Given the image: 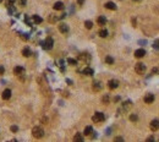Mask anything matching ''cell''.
I'll return each instance as SVG.
<instances>
[{
  "mask_svg": "<svg viewBox=\"0 0 159 142\" xmlns=\"http://www.w3.org/2000/svg\"><path fill=\"white\" fill-rule=\"evenodd\" d=\"M32 135L36 137V138H42L44 136V130L39 126H34L32 129Z\"/></svg>",
  "mask_w": 159,
  "mask_h": 142,
  "instance_id": "6da1fadb",
  "label": "cell"
},
{
  "mask_svg": "<svg viewBox=\"0 0 159 142\" xmlns=\"http://www.w3.org/2000/svg\"><path fill=\"white\" fill-rule=\"evenodd\" d=\"M53 45H54V40H53V38H51V37L45 38V40L42 43V47H43V49H44V50H50V49L53 48Z\"/></svg>",
  "mask_w": 159,
  "mask_h": 142,
  "instance_id": "7a4b0ae2",
  "label": "cell"
},
{
  "mask_svg": "<svg viewBox=\"0 0 159 142\" xmlns=\"http://www.w3.org/2000/svg\"><path fill=\"white\" fill-rule=\"evenodd\" d=\"M146 65L143 64V63H137L136 65H135V71L137 72V74H140V75H143L145 72H146Z\"/></svg>",
  "mask_w": 159,
  "mask_h": 142,
  "instance_id": "3957f363",
  "label": "cell"
},
{
  "mask_svg": "<svg viewBox=\"0 0 159 142\" xmlns=\"http://www.w3.org/2000/svg\"><path fill=\"white\" fill-rule=\"evenodd\" d=\"M104 119H105V116H104V114L101 113V112H97V113L92 116V120L94 121V123H101V121H104Z\"/></svg>",
  "mask_w": 159,
  "mask_h": 142,
  "instance_id": "277c9868",
  "label": "cell"
},
{
  "mask_svg": "<svg viewBox=\"0 0 159 142\" xmlns=\"http://www.w3.org/2000/svg\"><path fill=\"white\" fill-rule=\"evenodd\" d=\"M149 127H151V130H152V131H157V130H159V120H158V119L152 120V121H151Z\"/></svg>",
  "mask_w": 159,
  "mask_h": 142,
  "instance_id": "5b68a950",
  "label": "cell"
},
{
  "mask_svg": "<svg viewBox=\"0 0 159 142\" xmlns=\"http://www.w3.org/2000/svg\"><path fill=\"white\" fill-rule=\"evenodd\" d=\"M143 100H145V102H146L147 104L153 103V102H154V94H152V93L146 94V96H145V98H143Z\"/></svg>",
  "mask_w": 159,
  "mask_h": 142,
  "instance_id": "8992f818",
  "label": "cell"
},
{
  "mask_svg": "<svg viewBox=\"0 0 159 142\" xmlns=\"http://www.w3.org/2000/svg\"><path fill=\"white\" fill-rule=\"evenodd\" d=\"M146 55V50L145 49H142V48H140V49H137L136 52H135V56L136 58H138V59H141V58H143Z\"/></svg>",
  "mask_w": 159,
  "mask_h": 142,
  "instance_id": "52a82bcc",
  "label": "cell"
},
{
  "mask_svg": "<svg viewBox=\"0 0 159 142\" xmlns=\"http://www.w3.org/2000/svg\"><path fill=\"white\" fill-rule=\"evenodd\" d=\"M108 86H109L110 90H115V88L119 87V82H117L116 80H110L109 82H108Z\"/></svg>",
  "mask_w": 159,
  "mask_h": 142,
  "instance_id": "ba28073f",
  "label": "cell"
},
{
  "mask_svg": "<svg viewBox=\"0 0 159 142\" xmlns=\"http://www.w3.org/2000/svg\"><path fill=\"white\" fill-rule=\"evenodd\" d=\"M25 72V67L23 66H15V69H14V74L15 75H22Z\"/></svg>",
  "mask_w": 159,
  "mask_h": 142,
  "instance_id": "9c48e42d",
  "label": "cell"
},
{
  "mask_svg": "<svg viewBox=\"0 0 159 142\" xmlns=\"http://www.w3.org/2000/svg\"><path fill=\"white\" fill-rule=\"evenodd\" d=\"M69 26L66 25V23H60L59 25V31H60L61 33H67L69 32Z\"/></svg>",
  "mask_w": 159,
  "mask_h": 142,
  "instance_id": "30bf717a",
  "label": "cell"
},
{
  "mask_svg": "<svg viewBox=\"0 0 159 142\" xmlns=\"http://www.w3.org/2000/svg\"><path fill=\"white\" fill-rule=\"evenodd\" d=\"M1 97H3V99H5V100L10 99V97H11V90H9V88L4 90V92H3Z\"/></svg>",
  "mask_w": 159,
  "mask_h": 142,
  "instance_id": "8fae6325",
  "label": "cell"
},
{
  "mask_svg": "<svg viewBox=\"0 0 159 142\" xmlns=\"http://www.w3.org/2000/svg\"><path fill=\"white\" fill-rule=\"evenodd\" d=\"M82 74L83 75H86V76H93V74H94V71H93V69L92 67H85L83 69V71H82Z\"/></svg>",
  "mask_w": 159,
  "mask_h": 142,
  "instance_id": "7c38bea8",
  "label": "cell"
},
{
  "mask_svg": "<svg viewBox=\"0 0 159 142\" xmlns=\"http://www.w3.org/2000/svg\"><path fill=\"white\" fill-rule=\"evenodd\" d=\"M78 59L82 60V61H89V60H91V56H89L88 53H83V54H81V55L78 56Z\"/></svg>",
  "mask_w": 159,
  "mask_h": 142,
  "instance_id": "4fadbf2b",
  "label": "cell"
},
{
  "mask_svg": "<svg viewBox=\"0 0 159 142\" xmlns=\"http://www.w3.org/2000/svg\"><path fill=\"white\" fill-rule=\"evenodd\" d=\"M102 83L101 82H99V81H94V82H93V90L94 91H97V92H99V91H101L102 90Z\"/></svg>",
  "mask_w": 159,
  "mask_h": 142,
  "instance_id": "5bb4252c",
  "label": "cell"
},
{
  "mask_svg": "<svg viewBox=\"0 0 159 142\" xmlns=\"http://www.w3.org/2000/svg\"><path fill=\"white\" fill-rule=\"evenodd\" d=\"M108 10H116V5H115V3H113V1H108V3H105V5H104Z\"/></svg>",
  "mask_w": 159,
  "mask_h": 142,
  "instance_id": "9a60e30c",
  "label": "cell"
},
{
  "mask_svg": "<svg viewBox=\"0 0 159 142\" xmlns=\"http://www.w3.org/2000/svg\"><path fill=\"white\" fill-rule=\"evenodd\" d=\"M32 20H33V22L37 23V25H39V23H42V22H43V18H42L41 16H38V15L32 16Z\"/></svg>",
  "mask_w": 159,
  "mask_h": 142,
  "instance_id": "2e32d148",
  "label": "cell"
},
{
  "mask_svg": "<svg viewBox=\"0 0 159 142\" xmlns=\"http://www.w3.org/2000/svg\"><path fill=\"white\" fill-rule=\"evenodd\" d=\"M132 107V102L131 100H126V102L123 103V110H129Z\"/></svg>",
  "mask_w": 159,
  "mask_h": 142,
  "instance_id": "e0dca14e",
  "label": "cell"
},
{
  "mask_svg": "<svg viewBox=\"0 0 159 142\" xmlns=\"http://www.w3.org/2000/svg\"><path fill=\"white\" fill-rule=\"evenodd\" d=\"M54 10H64V3H61V1H56L55 4H54Z\"/></svg>",
  "mask_w": 159,
  "mask_h": 142,
  "instance_id": "ac0fdd59",
  "label": "cell"
},
{
  "mask_svg": "<svg viewBox=\"0 0 159 142\" xmlns=\"http://www.w3.org/2000/svg\"><path fill=\"white\" fill-rule=\"evenodd\" d=\"M97 22L101 25V26H104V25L107 23V17H105V16H99L98 20H97Z\"/></svg>",
  "mask_w": 159,
  "mask_h": 142,
  "instance_id": "d6986e66",
  "label": "cell"
},
{
  "mask_svg": "<svg viewBox=\"0 0 159 142\" xmlns=\"http://www.w3.org/2000/svg\"><path fill=\"white\" fill-rule=\"evenodd\" d=\"M22 55H23V56H26V58L31 56V55H32V52H31V49H29L28 47L23 48V49H22Z\"/></svg>",
  "mask_w": 159,
  "mask_h": 142,
  "instance_id": "ffe728a7",
  "label": "cell"
},
{
  "mask_svg": "<svg viewBox=\"0 0 159 142\" xmlns=\"http://www.w3.org/2000/svg\"><path fill=\"white\" fill-rule=\"evenodd\" d=\"M73 141H78V142H82L83 141V136H82V134H80V132H77L75 136H73Z\"/></svg>",
  "mask_w": 159,
  "mask_h": 142,
  "instance_id": "44dd1931",
  "label": "cell"
},
{
  "mask_svg": "<svg viewBox=\"0 0 159 142\" xmlns=\"http://www.w3.org/2000/svg\"><path fill=\"white\" fill-rule=\"evenodd\" d=\"M92 132H93V127L92 126H86V129H85V135L86 136H91L92 135Z\"/></svg>",
  "mask_w": 159,
  "mask_h": 142,
  "instance_id": "7402d4cb",
  "label": "cell"
},
{
  "mask_svg": "<svg viewBox=\"0 0 159 142\" xmlns=\"http://www.w3.org/2000/svg\"><path fill=\"white\" fill-rule=\"evenodd\" d=\"M99 36H101L102 38L108 37V31H107V30H101V31H99Z\"/></svg>",
  "mask_w": 159,
  "mask_h": 142,
  "instance_id": "603a6c76",
  "label": "cell"
},
{
  "mask_svg": "<svg viewBox=\"0 0 159 142\" xmlns=\"http://www.w3.org/2000/svg\"><path fill=\"white\" fill-rule=\"evenodd\" d=\"M105 63H107V64H110V65H113V64H114V59H113L110 55H108V56L105 58Z\"/></svg>",
  "mask_w": 159,
  "mask_h": 142,
  "instance_id": "cb8c5ba5",
  "label": "cell"
},
{
  "mask_svg": "<svg viewBox=\"0 0 159 142\" xmlns=\"http://www.w3.org/2000/svg\"><path fill=\"white\" fill-rule=\"evenodd\" d=\"M85 26H86L87 30H91V28L93 27V22H92V21H86V22H85Z\"/></svg>",
  "mask_w": 159,
  "mask_h": 142,
  "instance_id": "d4e9b609",
  "label": "cell"
},
{
  "mask_svg": "<svg viewBox=\"0 0 159 142\" xmlns=\"http://www.w3.org/2000/svg\"><path fill=\"white\" fill-rule=\"evenodd\" d=\"M67 63H69L70 65H77V60H75V59H72V58H69V59H67Z\"/></svg>",
  "mask_w": 159,
  "mask_h": 142,
  "instance_id": "484cf974",
  "label": "cell"
},
{
  "mask_svg": "<svg viewBox=\"0 0 159 142\" xmlns=\"http://www.w3.org/2000/svg\"><path fill=\"white\" fill-rule=\"evenodd\" d=\"M58 20H59V17H56L55 15H50V17H49V21H50L51 23H53V22H56Z\"/></svg>",
  "mask_w": 159,
  "mask_h": 142,
  "instance_id": "4316f807",
  "label": "cell"
},
{
  "mask_svg": "<svg viewBox=\"0 0 159 142\" xmlns=\"http://www.w3.org/2000/svg\"><path fill=\"white\" fill-rule=\"evenodd\" d=\"M130 120L133 121V123H136V121L138 120V116H137L136 114H131V115H130Z\"/></svg>",
  "mask_w": 159,
  "mask_h": 142,
  "instance_id": "83f0119b",
  "label": "cell"
},
{
  "mask_svg": "<svg viewBox=\"0 0 159 142\" xmlns=\"http://www.w3.org/2000/svg\"><path fill=\"white\" fill-rule=\"evenodd\" d=\"M153 48H154V49H159V39H155V40H154Z\"/></svg>",
  "mask_w": 159,
  "mask_h": 142,
  "instance_id": "f1b7e54d",
  "label": "cell"
},
{
  "mask_svg": "<svg viewBox=\"0 0 159 142\" xmlns=\"http://www.w3.org/2000/svg\"><path fill=\"white\" fill-rule=\"evenodd\" d=\"M103 102H104V103H108V102H109V96H108V94H105V96L103 97Z\"/></svg>",
  "mask_w": 159,
  "mask_h": 142,
  "instance_id": "f546056e",
  "label": "cell"
},
{
  "mask_svg": "<svg viewBox=\"0 0 159 142\" xmlns=\"http://www.w3.org/2000/svg\"><path fill=\"white\" fill-rule=\"evenodd\" d=\"M10 130H11V131H12V132H16V131H17V130H18V127H17V126H16V125H12V126H11V127H10Z\"/></svg>",
  "mask_w": 159,
  "mask_h": 142,
  "instance_id": "4dcf8cb0",
  "label": "cell"
},
{
  "mask_svg": "<svg viewBox=\"0 0 159 142\" xmlns=\"http://www.w3.org/2000/svg\"><path fill=\"white\" fill-rule=\"evenodd\" d=\"M4 72H5V67L3 65H0V75H4Z\"/></svg>",
  "mask_w": 159,
  "mask_h": 142,
  "instance_id": "1f68e13d",
  "label": "cell"
},
{
  "mask_svg": "<svg viewBox=\"0 0 159 142\" xmlns=\"http://www.w3.org/2000/svg\"><path fill=\"white\" fill-rule=\"evenodd\" d=\"M83 3H85V0H77V4L78 5H83Z\"/></svg>",
  "mask_w": 159,
  "mask_h": 142,
  "instance_id": "d6a6232c",
  "label": "cell"
},
{
  "mask_svg": "<svg viewBox=\"0 0 159 142\" xmlns=\"http://www.w3.org/2000/svg\"><path fill=\"white\" fill-rule=\"evenodd\" d=\"M26 0H20V4H21V5H26Z\"/></svg>",
  "mask_w": 159,
  "mask_h": 142,
  "instance_id": "836d02e7",
  "label": "cell"
},
{
  "mask_svg": "<svg viewBox=\"0 0 159 142\" xmlns=\"http://www.w3.org/2000/svg\"><path fill=\"white\" fill-rule=\"evenodd\" d=\"M22 39H28V34H22Z\"/></svg>",
  "mask_w": 159,
  "mask_h": 142,
  "instance_id": "e575fe53",
  "label": "cell"
},
{
  "mask_svg": "<svg viewBox=\"0 0 159 142\" xmlns=\"http://www.w3.org/2000/svg\"><path fill=\"white\" fill-rule=\"evenodd\" d=\"M115 141H124L123 137H115Z\"/></svg>",
  "mask_w": 159,
  "mask_h": 142,
  "instance_id": "d590c367",
  "label": "cell"
},
{
  "mask_svg": "<svg viewBox=\"0 0 159 142\" xmlns=\"http://www.w3.org/2000/svg\"><path fill=\"white\" fill-rule=\"evenodd\" d=\"M157 72H159V70H158V69H153L152 74H157Z\"/></svg>",
  "mask_w": 159,
  "mask_h": 142,
  "instance_id": "8d00e7d4",
  "label": "cell"
},
{
  "mask_svg": "<svg viewBox=\"0 0 159 142\" xmlns=\"http://www.w3.org/2000/svg\"><path fill=\"white\" fill-rule=\"evenodd\" d=\"M147 141H154V137H148Z\"/></svg>",
  "mask_w": 159,
  "mask_h": 142,
  "instance_id": "74e56055",
  "label": "cell"
},
{
  "mask_svg": "<svg viewBox=\"0 0 159 142\" xmlns=\"http://www.w3.org/2000/svg\"><path fill=\"white\" fill-rule=\"evenodd\" d=\"M133 1H136V3H138V1H142V0H133Z\"/></svg>",
  "mask_w": 159,
  "mask_h": 142,
  "instance_id": "f35d334b",
  "label": "cell"
}]
</instances>
